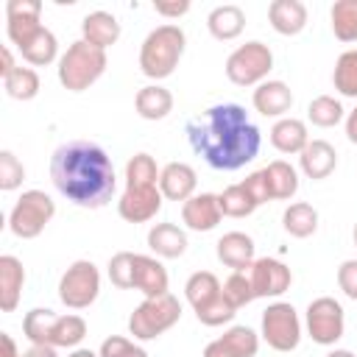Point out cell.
<instances>
[{
	"mask_svg": "<svg viewBox=\"0 0 357 357\" xmlns=\"http://www.w3.org/2000/svg\"><path fill=\"white\" fill-rule=\"evenodd\" d=\"M251 103L262 117H279L282 120L293 106V92L284 81H271L268 78L254 89Z\"/></svg>",
	"mask_w": 357,
	"mask_h": 357,
	"instance_id": "e0dca14e",
	"label": "cell"
},
{
	"mask_svg": "<svg viewBox=\"0 0 357 357\" xmlns=\"http://www.w3.org/2000/svg\"><path fill=\"white\" fill-rule=\"evenodd\" d=\"M162 201L165 195L159 187H126L117 201V212L126 223H148L159 215Z\"/></svg>",
	"mask_w": 357,
	"mask_h": 357,
	"instance_id": "4fadbf2b",
	"label": "cell"
},
{
	"mask_svg": "<svg viewBox=\"0 0 357 357\" xmlns=\"http://www.w3.org/2000/svg\"><path fill=\"white\" fill-rule=\"evenodd\" d=\"M307 142H310V134H307V123L304 120L282 117L271 128V145L279 153H301L307 148Z\"/></svg>",
	"mask_w": 357,
	"mask_h": 357,
	"instance_id": "d4e9b609",
	"label": "cell"
},
{
	"mask_svg": "<svg viewBox=\"0 0 357 357\" xmlns=\"http://www.w3.org/2000/svg\"><path fill=\"white\" fill-rule=\"evenodd\" d=\"M282 226H284V231L290 237L304 240V237L315 234V229H318V209L312 204H307V201H296V204H290L284 209Z\"/></svg>",
	"mask_w": 357,
	"mask_h": 357,
	"instance_id": "83f0119b",
	"label": "cell"
},
{
	"mask_svg": "<svg viewBox=\"0 0 357 357\" xmlns=\"http://www.w3.org/2000/svg\"><path fill=\"white\" fill-rule=\"evenodd\" d=\"M159 173L151 153H134L126 162V187H159Z\"/></svg>",
	"mask_w": 357,
	"mask_h": 357,
	"instance_id": "1f68e13d",
	"label": "cell"
},
{
	"mask_svg": "<svg viewBox=\"0 0 357 357\" xmlns=\"http://www.w3.org/2000/svg\"><path fill=\"white\" fill-rule=\"evenodd\" d=\"M187 47V36L176 22L156 25L139 45V70L151 81H162L176 73Z\"/></svg>",
	"mask_w": 357,
	"mask_h": 357,
	"instance_id": "3957f363",
	"label": "cell"
},
{
	"mask_svg": "<svg viewBox=\"0 0 357 357\" xmlns=\"http://www.w3.org/2000/svg\"><path fill=\"white\" fill-rule=\"evenodd\" d=\"M304 324H307V335L312 337V343H318V346H335L343 337L346 315H343L340 301H335L332 296H321V298H312L307 304Z\"/></svg>",
	"mask_w": 357,
	"mask_h": 357,
	"instance_id": "30bf717a",
	"label": "cell"
},
{
	"mask_svg": "<svg viewBox=\"0 0 357 357\" xmlns=\"http://www.w3.org/2000/svg\"><path fill=\"white\" fill-rule=\"evenodd\" d=\"M39 17H42L39 0H8L6 3V33L11 45H17V50L45 28Z\"/></svg>",
	"mask_w": 357,
	"mask_h": 357,
	"instance_id": "8fae6325",
	"label": "cell"
},
{
	"mask_svg": "<svg viewBox=\"0 0 357 357\" xmlns=\"http://www.w3.org/2000/svg\"><path fill=\"white\" fill-rule=\"evenodd\" d=\"M298 167L307 178L312 181H321L326 176L335 173L337 167V151L326 142V139H310L307 148L298 153Z\"/></svg>",
	"mask_w": 357,
	"mask_h": 357,
	"instance_id": "ac0fdd59",
	"label": "cell"
},
{
	"mask_svg": "<svg viewBox=\"0 0 357 357\" xmlns=\"http://www.w3.org/2000/svg\"><path fill=\"white\" fill-rule=\"evenodd\" d=\"M212 343L226 357H257V351H259V335L251 326H231Z\"/></svg>",
	"mask_w": 357,
	"mask_h": 357,
	"instance_id": "4316f807",
	"label": "cell"
},
{
	"mask_svg": "<svg viewBox=\"0 0 357 357\" xmlns=\"http://www.w3.org/2000/svg\"><path fill=\"white\" fill-rule=\"evenodd\" d=\"M98 354H100V357H148V351H145L139 343H134V340H128V337H123V335L106 337V340L100 343Z\"/></svg>",
	"mask_w": 357,
	"mask_h": 357,
	"instance_id": "ee69618b",
	"label": "cell"
},
{
	"mask_svg": "<svg viewBox=\"0 0 357 357\" xmlns=\"http://www.w3.org/2000/svg\"><path fill=\"white\" fill-rule=\"evenodd\" d=\"M343 112L346 109H343V103L335 95H318L307 106V120L312 126H318V128H332V126H337L346 117Z\"/></svg>",
	"mask_w": 357,
	"mask_h": 357,
	"instance_id": "e575fe53",
	"label": "cell"
},
{
	"mask_svg": "<svg viewBox=\"0 0 357 357\" xmlns=\"http://www.w3.org/2000/svg\"><path fill=\"white\" fill-rule=\"evenodd\" d=\"M106 50L84 42V39H75L59 59V84L70 92H84L89 89L103 73H106Z\"/></svg>",
	"mask_w": 357,
	"mask_h": 357,
	"instance_id": "277c9868",
	"label": "cell"
},
{
	"mask_svg": "<svg viewBox=\"0 0 357 357\" xmlns=\"http://www.w3.org/2000/svg\"><path fill=\"white\" fill-rule=\"evenodd\" d=\"M218 204H220V212H223L226 218H248V215L257 209L254 198L245 192L243 184H229V187L218 195Z\"/></svg>",
	"mask_w": 357,
	"mask_h": 357,
	"instance_id": "f35d334b",
	"label": "cell"
},
{
	"mask_svg": "<svg viewBox=\"0 0 357 357\" xmlns=\"http://www.w3.org/2000/svg\"><path fill=\"white\" fill-rule=\"evenodd\" d=\"M56 312L47 307H33L22 318V335L31 340V346H50L53 326H56Z\"/></svg>",
	"mask_w": 357,
	"mask_h": 357,
	"instance_id": "f1b7e54d",
	"label": "cell"
},
{
	"mask_svg": "<svg viewBox=\"0 0 357 357\" xmlns=\"http://www.w3.org/2000/svg\"><path fill=\"white\" fill-rule=\"evenodd\" d=\"M337 284L351 301H357V259H346L337 268Z\"/></svg>",
	"mask_w": 357,
	"mask_h": 357,
	"instance_id": "bcb514c9",
	"label": "cell"
},
{
	"mask_svg": "<svg viewBox=\"0 0 357 357\" xmlns=\"http://www.w3.org/2000/svg\"><path fill=\"white\" fill-rule=\"evenodd\" d=\"M259 335L273 351H293L301 343V321L296 307L287 301L268 304V310L262 312Z\"/></svg>",
	"mask_w": 357,
	"mask_h": 357,
	"instance_id": "ba28073f",
	"label": "cell"
},
{
	"mask_svg": "<svg viewBox=\"0 0 357 357\" xmlns=\"http://www.w3.org/2000/svg\"><path fill=\"white\" fill-rule=\"evenodd\" d=\"M0 343H3V354L0 357H22V354H17V343H14V337L8 332L0 335Z\"/></svg>",
	"mask_w": 357,
	"mask_h": 357,
	"instance_id": "f907efd6",
	"label": "cell"
},
{
	"mask_svg": "<svg viewBox=\"0 0 357 357\" xmlns=\"http://www.w3.org/2000/svg\"><path fill=\"white\" fill-rule=\"evenodd\" d=\"M351 237H354V245H357V223H354V231H351Z\"/></svg>",
	"mask_w": 357,
	"mask_h": 357,
	"instance_id": "9f6ffc18",
	"label": "cell"
},
{
	"mask_svg": "<svg viewBox=\"0 0 357 357\" xmlns=\"http://www.w3.org/2000/svg\"><path fill=\"white\" fill-rule=\"evenodd\" d=\"M332 84L343 98H357V50H346L337 56Z\"/></svg>",
	"mask_w": 357,
	"mask_h": 357,
	"instance_id": "74e56055",
	"label": "cell"
},
{
	"mask_svg": "<svg viewBox=\"0 0 357 357\" xmlns=\"http://www.w3.org/2000/svg\"><path fill=\"white\" fill-rule=\"evenodd\" d=\"M223 212L218 204V195L212 192H195L190 201L181 204V220L192 231H212L220 223Z\"/></svg>",
	"mask_w": 357,
	"mask_h": 357,
	"instance_id": "5bb4252c",
	"label": "cell"
},
{
	"mask_svg": "<svg viewBox=\"0 0 357 357\" xmlns=\"http://www.w3.org/2000/svg\"><path fill=\"white\" fill-rule=\"evenodd\" d=\"M240 184L245 187V192L254 198V204H257V206H262V204L273 201V192H271V178H268L265 167H262V170H254V173H248V176H245Z\"/></svg>",
	"mask_w": 357,
	"mask_h": 357,
	"instance_id": "f6af8a7d",
	"label": "cell"
},
{
	"mask_svg": "<svg viewBox=\"0 0 357 357\" xmlns=\"http://www.w3.org/2000/svg\"><path fill=\"white\" fill-rule=\"evenodd\" d=\"M190 148L212 170H240L257 159L262 134L240 103H215L187 123Z\"/></svg>",
	"mask_w": 357,
	"mask_h": 357,
	"instance_id": "6da1fadb",
	"label": "cell"
},
{
	"mask_svg": "<svg viewBox=\"0 0 357 357\" xmlns=\"http://www.w3.org/2000/svg\"><path fill=\"white\" fill-rule=\"evenodd\" d=\"M156 14L162 17H181L190 11V0H176V3H153Z\"/></svg>",
	"mask_w": 357,
	"mask_h": 357,
	"instance_id": "7dc6e473",
	"label": "cell"
},
{
	"mask_svg": "<svg viewBox=\"0 0 357 357\" xmlns=\"http://www.w3.org/2000/svg\"><path fill=\"white\" fill-rule=\"evenodd\" d=\"M329 20L340 42H357V0H337L329 8Z\"/></svg>",
	"mask_w": 357,
	"mask_h": 357,
	"instance_id": "8d00e7d4",
	"label": "cell"
},
{
	"mask_svg": "<svg viewBox=\"0 0 357 357\" xmlns=\"http://www.w3.org/2000/svg\"><path fill=\"white\" fill-rule=\"evenodd\" d=\"M206 28H209V33H212L215 39L231 42V39H237V36L243 33V28H245V14H243V8L234 6V3L215 6V8L209 11V17H206Z\"/></svg>",
	"mask_w": 357,
	"mask_h": 357,
	"instance_id": "cb8c5ba5",
	"label": "cell"
},
{
	"mask_svg": "<svg viewBox=\"0 0 357 357\" xmlns=\"http://www.w3.org/2000/svg\"><path fill=\"white\" fill-rule=\"evenodd\" d=\"M11 70H17V64H14V56H11V50H8V47H0V75L6 78Z\"/></svg>",
	"mask_w": 357,
	"mask_h": 357,
	"instance_id": "c3c4849f",
	"label": "cell"
},
{
	"mask_svg": "<svg viewBox=\"0 0 357 357\" xmlns=\"http://www.w3.org/2000/svg\"><path fill=\"white\" fill-rule=\"evenodd\" d=\"M167 271L156 257L148 254H137L134 257V287L145 296V298H156L167 293Z\"/></svg>",
	"mask_w": 357,
	"mask_h": 357,
	"instance_id": "d6986e66",
	"label": "cell"
},
{
	"mask_svg": "<svg viewBox=\"0 0 357 357\" xmlns=\"http://www.w3.org/2000/svg\"><path fill=\"white\" fill-rule=\"evenodd\" d=\"M271 28L282 36H296L307 28V6L301 0H273L268 6Z\"/></svg>",
	"mask_w": 357,
	"mask_h": 357,
	"instance_id": "ffe728a7",
	"label": "cell"
},
{
	"mask_svg": "<svg viewBox=\"0 0 357 357\" xmlns=\"http://www.w3.org/2000/svg\"><path fill=\"white\" fill-rule=\"evenodd\" d=\"M148 248L162 259H178L187 251V231L176 223H156L148 231Z\"/></svg>",
	"mask_w": 357,
	"mask_h": 357,
	"instance_id": "603a6c76",
	"label": "cell"
},
{
	"mask_svg": "<svg viewBox=\"0 0 357 357\" xmlns=\"http://www.w3.org/2000/svg\"><path fill=\"white\" fill-rule=\"evenodd\" d=\"M67 357H100L98 351H92V349H73Z\"/></svg>",
	"mask_w": 357,
	"mask_h": 357,
	"instance_id": "f5cc1de1",
	"label": "cell"
},
{
	"mask_svg": "<svg viewBox=\"0 0 357 357\" xmlns=\"http://www.w3.org/2000/svg\"><path fill=\"white\" fill-rule=\"evenodd\" d=\"M248 279H251V287H254L257 298H276V296H282L290 287L293 273H290V268L282 259L259 257L248 268Z\"/></svg>",
	"mask_w": 357,
	"mask_h": 357,
	"instance_id": "7c38bea8",
	"label": "cell"
},
{
	"mask_svg": "<svg viewBox=\"0 0 357 357\" xmlns=\"http://www.w3.org/2000/svg\"><path fill=\"white\" fill-rule=\"evenodd\" d=\"M181 318V301L173 293L156 296V298H145L128 318V332L134 335V340H153L159 335H165L167 329H173Z\"/></svg>",
	"mask_w": 357,
	"mask_h": 357,
	"instance_id": "5b68a950",
	"label": "cell"
},
{
	"mask_svg": "<svg viewBox=\"0 0 357 357\" xmlns=\"http://www.w3.org/2000/svg\"><path fill=\"white\" fill-rule=\"evenodd\" d=\"M204 357H226V354H223V351H220L215 343H209V346L204 349Z\"/></svg>",
	"mask_w": 357,
	"mask_h": 357,
	"instance_id": "db71d44e",
	"label": "cell"
},
{
	"mask_svg": "<svg viewBox=\"0 0 357 357\" xmlns=\"http://www.w3.org/2000/svg\"><path fill=\"white\" fill-rule=\"evenodd\" d=\"M22 284H25V268L17 257L3 254L0 257V310L3 312H14L22 296Z\"/></svg>",
	"mask_w": 357,
	"mask_h": 357,
	"instance_id": "7402d4cb",
	"label": "cell"
},
{
	"mask_svg": "<svg viewBox=\"0 0 357 357\" xmlns=\"http://www.w3.org/2000/svg\"><path fill=\"white\" fill-rule=\"evenodd\" d=\"M50 178L56 190L84 209H100L112 201L117 176L112 156L89 139H70L50 156Z\"/></svg>",
	"mask_w": 357,
	"mask_h": 357,
	"instance_id": "7a4b0ae2",
	"label": "cell"
},
{
	"mask_svg": "<svg viewBox=\"0 0 357 357\" xmlns=\"http://www.w3.org/2000/svg\"><path fill=\"white\" fill-rule=\"evenodd\" d=\"M100 293V273L95 262L75 259L59 279V298L70 310H86Z\"/></svg>",
	"mask_w": 357,
	"mask_h": 357,
	"instance_id": "9c48e42d",
	"label": "cell"
},
{
	"mask_svg": "<svg viewBox=\"0 0 357 357\" xmlns=\"http://www.w3.org/2000/svg\"><path fill=\"white\" fill-rule=\"evenodd\" d=\"M254 240L245 231H226L218 243H215V254L218 259L231 268V271H248L254 265Z\"/></svg>",
	"mask_w": 357,
	"mask_h": 357,
	"instance_id": "2e32d148",
	"label": "cell"
},
{
	"mask_svg": "<svg viewBox=\"0 0 357 357\" xmlns=\"http://www.w3.org/2000/svg\"><path fill=\"white\" fill-rule=\"evenodd\" d=\"M192 312H195V318H198L204 326H223V324H229V321L237 315V310H234L231 301L223 296V290H220V296H215L212 301L195 307Z\"/></svg>",
	"mask_w": 357,
	"mask_h": 357,
	"instance_id": "ab89813d",
	"label": "cell"
},
{
	"mask_svg": "<svg viewBox=\"0 0 357 357\" xmlns=\"http://www.w3.org/2000/svg\"><path fill=\"white\" fill-rule=\"evenodd\" d=\"M22 357H59L56 346H31Z\"/></svg>",
	"mask_w": 357,
	"mask_h": 357,
	"instance_id": "816d5d0a",
	"label": "cell"
},
{
	"mask_svg": "<svg viewBox=\"0 0 357 357\" xmlns=\"http://www.w3.org/2000/svg\"><path fill=\"white\" fill-rule=\"evenodd\" d=\"M81 39L89 42V45H95V47H100V50H106L109 45H114L120 39V22H117V17L109 14V11H100V8L98 11H89L81 20Z\"/></svg>",
	"mask_w": 357,
	"mask_h": 357,
	"instance_id": "44dd1931",
	"label": "cell"
},
{
	"mask_svg": "<svg viewBox=\"0 0 357 357\" xmlns=\"http://www.w3.org/2000/svg\"><path fill=\"white\" fill-rule=\"evenodd\" d=\"M271 70H273V53L259 39L234 47L226 59V78L237 86H259L262 81H268Z\"/></svg>",
	"mask_w": 357,
	"mask_h": 357,
	"instance_id": "52a82bcc",
	"label": "cell"
},
{
	"mask_svg": "<svg viewBox=\"0 0 357 357\" xmlns=\"http://www.w3.org/2000/svg\"><path fill=\"white\" fill-rule=\"evenodd\" d=\"M134 109L142 120H165L173 112V95L162 84H148L137 92Z\"/></svg>",
	"mask_w": 357,
	"mask_h": 357,
	"instance_id": "484cf974",
	"label": "cell"
},
{
	"mask_svg": "<svg viewBox=\"0 0 357 357\" xmlns=\"http://www.w3.org/2000/svg\"><path fill=\"white\" fill-rule=\"evenodd\" d=\"M53 215H56V204L47 192L25 190L8 212V229L20 240H33L45 231V226L53 220Z\"/></svg>",
	"mask_w": 357,
	"mask_h": 357,
	"instance_id": "8992f818",
	"label": "cell"
},
{
	"mask_svg": "<svg viewBox=\"0 0 357 357\" xmlns=\"http://www.w3.org/2000/svg\"><path fill=\"white\" fill-rule=\"evenodd\" d=\"M20 53H22V59H25L28 64L45 67V64L56 61V56H59V39L53 36V31L42 28L31 42H25V45L20 47Z\"/></svg>",
	"mask_w": 357,
	"mask_h": 357,
	"instance_id": "4dcf8cb0",
	"label": "cell"
},
{
	"mask_svg": "<svg viewBox=\"0 0 357 357\" xmlns=\"http://www.w3.org/2000/svg\"><path fill=\"white\" fill-rule=\"evenodd\" d=\"M198 187V176L187 162H170L162 167L159 173V190L167 201H190L195 195Z\"/></svg>",
	"mask_w": 357,
	"mask_h": 357,
	"instance_id": "9a60e30c",
	"label": "cell"
},
{
	"mask_svg": "<svg viewBox=\"0 0 357 357\" xmlns=\"http://www.w3.org/2000/svg\"><path fill=\"white\" fill-rule=\"evenodd\" d=\"M326 357H354V354H351L349 349H332V351H329Z\"/></svg>",
	"mask_w": 357,
	"mask_h": 357,
	"instance_id": "11a10c76",
	"label": "cell"
},
{
	"mask_svg": "<svg viewBox=\"0 0 357 357\" xmlns=\"http://www.w3.org/2000/svg\"><path fill=\"white\" fill-rule=\"evenodd\" d=\"M223 296L231 301L234 310L251 304L257 296H254V287H251V279H248V271H234L226 282H223Z\"/></svg>",
	"mask_w": 357,
	"mask_h": 357,
	"instance_id": "60d3db41",
	"label": "cell"
},
{
	"mask_svg": "<svg viewBox=\"0 0 357 357\" xmlns=\"http://www.w3.org/2000/svg\"><path fill=\"white\" fill-rule=\"evenodd\" d=\"M220 290H223V284L218 282V276L212 271H195L184 284V296H187L192 310L206 304V301H212L215 296H220Z\"/></svg>",
	"mask_w": 357,
	"mask_h": 357,
	"instance_id": "d6a6232c",
	"label": "cell"
},
{
	"mask_svg": "<svg viewBox=\"0 0 357 357\" xmlns=\"http://www.w3.org/2000/svg\"><path fill=\"white\" fill-rule=\"evenodd\" d=\"M86 337V321L81 315H59L56 326H53V337L50 346L56 349H78V343Z\"/></svg>",
	"mask_w": 357,
	"mask_h": 357,
	"instance_id": "d590c367",
	"label": "cell"
},
{
	"mask_svg": "<svg viewBox=\"0 0 357 357\" xmlns=\"http://www.w3.org/2000/svg\"><path fill=\"white\" fill-rule=\"evenodd\" d=\"M134 257L137 254H131V251H117L109 259L106 273H109L114 287H120V290H131L134 287Z\"/></svg>",
	"mask_w": 357,
	"mask_h": 357,
	"instance_id": "b9f144b4",
	"label": "cell"
},
{
	"mask_svg": "<svg viewBox=\"0 0 357 357\" xmlns=\"http://www.w3.org/2000/svg\"><path fill=\"white\" fill-rule=\"evenodd\" d=\"M346 137L351 145H357V106L346 114Z\"/></svg>",
	"mask_w": 357,
	"mask_h": 357,
	"instance_id": "681fc988",
	"label": "cell"
},
{
	"mask_svg": "<svg viewBox=\"0 0 357 357\" xmlns=\"http://www.w3.org/2000/svg\"><path fill=\"white\" fill-rule=\"evenodd\" d=\"M22 178H25L22 162L11 151H0V190L11 192V190H17L22 184Z\"/></svg>",
	"mask_w": 357,
	"mask_h": 357,
	"instance_id": "7bdbcfd3",
	"label": "cell"
},
{
	"mask_svg": "<svg viewBox=\"0 0 357 357\" xmlns=\"http://www.w3.org/2000/svg\"><path fill=\"white\" fill-rule=\"evenodd\" d=\"M268 178H271V192H273V201H290L296 192H298V173L290 162L284 159H276L265 167Z\"/></svg>",
	"mask_w": 357,
	"mask_h": 357,
	"instance_id": "f546056e",
	"label": "cell"
},
{
	"mask_svg": "<svg viewBox=\"0 0 357 357\" xmlns=\"http://www.w3.org/2000/svg\"><path fill=\"white\" fill-rule=\"evenodd\" d=\"M39 86L42 84H39V75H36L33 67H17V70H11L3 78V89L14 100H31V98H36L39 95Z\"/></svg>",
	"mask_w": 357,
	"mask_h": 357,
	"instance_id": "836d02e7",
	"label": "cell"
}]
</instances>
